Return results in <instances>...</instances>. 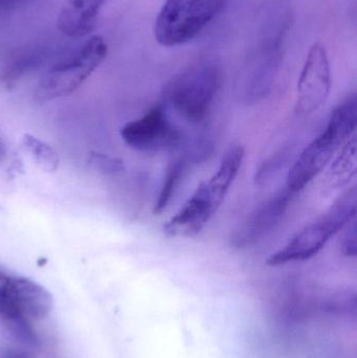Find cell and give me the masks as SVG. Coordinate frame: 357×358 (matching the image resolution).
Wrapping results in <instances>:
<instances>
[{"instance_id": "obj_1", "label": "cell", "mask_w": 357, "mask_h": 358, "mask_svg": "<svg viewBox=\"0 0 357 358\" xmlns=\"http://www.w3.org/2000/svg\"><path fill=\"white\" fill-rule=\"evenodd\" d=\"M245 150L233 145L220 162L217 171L203 181L192 197L165 225L170 237L190 238L198 235L221 206L245 161Z\"/></svg>"}, {"instance_id": "obj_2", "label": "cell", "mask_w": 357, "mask_h": 358, "mask_svg": "<svg viewBox=\"0 0 357 358\" xmlns=\"http://www.w3.org/2000/svg\"><path fill=\"white\" fill-rule=\"evenodd\" d=\"M356 123L357 98L351 94L331 113L322 134L302 151L289 170L285 187L296 195L307 187L328 166L341 146L354 136Z\"/></svg>"}, {"instance_id": "obj_3", "label": "cell", "mask_w": 357, "mask_h": 358, "mask_svg": "<svg viewBox=\"0 0 357 358\" xmlns=\"http://www.w3.org/2000/svg\"><path fill=\"white\" fill-rule=\"evenodd\" d=\"M221 78V67L217 61L201 59L166 84L161 104L189 123L199 125L213 108Z\"/></svg>"}, {"instance_id": "obj_4", "label": "cell", "mask_w": 357, "mask_h": 358, "mask_svg": "<svg viewBox=\"0 0 357 358\" xmlns=\"http://www.w3.org/2000/svg\"><path fill=\"white\" fill-rule=\"evenodd\" d=\"M356 187L344 192L333 206L314 222L293 236L266 260L270 266L303 262L318 255L337 233L356 219Z\"/></svg>"}, {"instance_id": "obj_5", "label": "cell", "mask_w": 357, "mask_h": 358, "mask_svg": "<svg viewBox=\"0 0 357 358\" xmlns=\"http://www.w3.org/2000/svg\"><path fill=\"white\" fill-rule=\"evenodd\" d=\"M228 0H166L155 20V39L174 48L195 39L224 10Z\"/></svg>"}, {"instance_id": "obj_6", "label": "cell", "mask_w": 357, "mask_h": 358, "mask_svg": "<svg viewBox=\"0 0 357 358\" xmlns=\"http://www.w3.org/2000/svg\"><path fill=\"white\" fill-rule=\"evenodd\" d=\"M284 40L278 34L256 33L237 83V96L243 104H258L272 92L282 63Z\"/></svg>"}, {"instance_id": "obj_7", "label": "cell", "mask_w": 357, "mask_h": 358, "mask_svg": "<svg viewBox=\"0 0 357 358\" xmlns=\"http://www.w3.org/2000/svg\"><path fill=\"white\" fill-rule=\"evenodd\" d=\"M107 50L101 36L90 38L73 56L57 63L42 76L35 90L36 100L48 102L73 94L104 61Z\"/></svg>"}, {"instance_id": "obj_8", "label": "cell", "mask_w": 357, "mask_h": 358, "mask_svg": "<svg viewBox=\"0 0 357 358\" xmlns=\"http://www.w3.org/2000/svg\"><path fill=\"white\" fill-rule=\"evenodd\" d=\"M121 136L126 145L140 152L174 151L186 143L184 132L169 119L161 103L151 107L143 117L126 124Z\"/></svg>"}, {"instance_id": "obj_9", "label": "cell", "mask_w": 357, "mask_h": 358, "mask_svg": "<svg viewBox=\"0 0 357 358\" xmlns=\"http://www.w3.org/2000/svg\"><path fill=\"white\" fill-rule=\"evenodd\" d=\"M331 90V71L326 48L321 43L310 48L298 81L296 110L312 115L327 102Z\"/></svg>"}, {"instance_id": "obj_10", "label": "cell", "mask_w": 357, "mask_h": 358, "mask_svg": "<svg viewBox=\"0 0 357 358\" xmlns=\"http://www.w3.org/2000/svg\"><path fill=\"white\" fill-rule=\"evenodd\" d=\"M293 197L295 195L284 187L260 204L235 229L231 236V245L237 250L256 245L280 222Z\"/></svg>"}, {"instance_id": "obj_11", "label": "cell", "mask_w": 357, "mask_h": 358, "mask_svg": "<svg viewBox=\"0 0 357 358\" xmlns=\"http://www.w3.org/2000/svg\"><path fill=\"white\" fill-rule=\"evenodd\" d=\"M106 0H66L59 12V31L68 37H84L94 31Z\"/></svg>"}, {"instance_id": "obj_12", "label": "cell", "mask_w": 357, "mask_h": 358, "mask_svg": "<svg viewBox=\"0 0 357 358\" xmlns=\"http://www.w3.org/2000/svg\"><path fill=\"white\" fill-rule=\"evenodd\" d=\"M203 161V157L191 147L187 146L186 151L180 157L170 162L166 169L163 183L154 206L155 214H161L167 208L180 187L187 170L192 164Z\"/></svg>"}, {"instance_id": "obj_13", "label": "cell", "mask_w": 357, "mask_h": 358, "mask_svg": "<svg viewBox=\"0 0 357 358\" xmlns=\"http://www.w3.org/2000/svg\"><path fill=\"white\" fill-rule=\"evenodd\" d=\"M19 275L0 269V317L27 338L34 336L29 321L21 315L16 305Z\"/></svg>"}, {"instance_id": "obj_14", "label": "cell", "mask_w": 357, "mask_h": 358, "mask_svg": "<svg viewBox=\"0 0 357 358\" xmlns=\"http://www.w3.org/2000/svg\"><path fill=\"white\" fill-rule=\"evenodd\" d=\"M356 136L354 134L342 146L341 151L331 164L326 178L328 187L339 189L348 185L356 176Z\"/></svg>"}, {"instance_id": "obj_15", "label": "cell", "mask_w": 357, "mask_h": 358, "mask_svg": "<svg viewBox=\"0 0 357 358\" xmlns=\"http://www.w3.org/2000/svg\"><path fill=\"white\" fill-rule=\"evenodd\" d=\"M22 147L40 169L46 172H54L58 169L60 163L58 153L50 145L35 136L25 134L22 138Z\"/></svg>"}, {"instance_id": "obj_16", "label": "cell", "mask_w": 357, "mask_h": 358, "mask_svg": "<svg viewBox=\"0 0 357 358\" xmlns=\"http://www.w3.org/2000/svg\"><path fill=\"white\" fill-rule=\"evenodd\" d=\"M289 155H291V152H289V149H284V150L279 151L276 155L266 159L260 166L258 171L256 172V185H259V187H264V185L270 183L272 178H276L277 174L286 165Z\"/></svg>"}, {"instance_id": "obj_17", "label": "cell", "mask_w": 357, "mask_h": 358, "mask_svg": "<svg viewBox=\"0 0 357 358\" xmlns=\"http://www.w3.org/2000/svg\"><path fill=\"white\" fill-rule=\"evenodd\" d=\"M42 59H43V52L41 50H31L29 52H23L20 56L16 57L12 64L6 69L4 79L10 84V82L15 81L24 75L25 71L40 64Z\"/></svg>"}, {"instance_id": "obj_18", "label": "cell", "mask_w": 357, "mask_h": 358, "mask_svg": "<svg viewBox=\"0 0 357 358\" xmlns=\"http://www.w3.org/2000/svg\"><path fill=\"white\" fill-rule=\"evenodd\" d=\"M342 252L348 258L356 257V223L352 220L349 224L346 225V231L342 238Z\"/></svg>"}, {"instance_id": "obj_19", "label": "cell", "mask_w": 357, "mask_h": 358, "mask_svg": "<svg viewBox=\"0 0 357 358\" xmlns=\"http://www.w3.org/2000/svg\"><path fill=\"white\" fill-rule=\"evenodd\" d=\"M23 1L24 0H0V10H10V8L19 6Z\"/></svg>"}, {"instance_id": "obj_20", "label": "cell", "mask_w": 357, "mask_h": 358, "mask_svg": "<svg viewBox=\"0 0 357 358\" xmlns=\"http://www.w3.org/2000/svg\"><path fill=\"white\" fill-rule=\"evenodd\" d=\"M6 153H8V146H6V141L0 136V163L6 159Z\"/></svg>"}]
</instances>
